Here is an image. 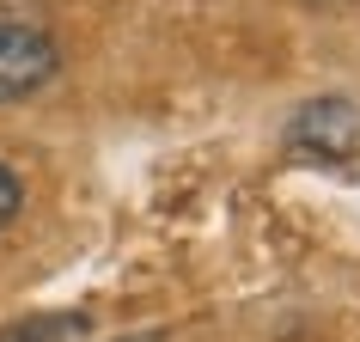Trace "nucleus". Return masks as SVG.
Wrapping results in <instances>:
<instances>
[{"instance_id": "f257e3e1", "label": "nucleus", "mask_w": 360, "mask_h": 342, "mask_svg": "<svg viewBox=\"0 0 360 342\" xmlns=\"http://www.w3.org/2000/svg\"><path fill=\"white\" fill-rule=\"evenodd\" d=\"M56 74H61V49L49 31L0 19V104H19V98L43 92Z\"/></svg>"}, {"instance_id": "f03ea898", "label": "nucleus", "mask_w": 360, "mask_h": 342, "mask_svg": "<svg viewBox=\"0 0 360 342\" xmlns=\"http://www.w3.org/2000/svg\"><path fill=\"white\" fill-rule=\"evenodd\" d=\"M287 147L293 153H318V159H348V153L360 147V104L342 98V92L300 104L293 122H287Z\"/></svg>"}, {"instance_id": "7ed1b4c3", "label": "nucleus", "mask_w": 360, "mask_h": 342, "mask_svg": "<svg viewBox=\"0 0 360 342\" xmlns=\"http://www.w3.org/2000/svg\"><path fill=\"white\" fill-rule=\"evenodd\" d=\"M86 336V312H37L0 330V342H79Z\"/></svg>"}, {"instance_id": "20e7f679", "label": "nucleus", "mask_w": 360, "mask_h": 342, "mask_svg": "<svg viewBox=\"0 0 360 342\" xmlns=\"http://www.w3.org/2000/svg\"><path fill=\"white\" fill-rule=\"evenodd\" d=\"M19 208H25V177L0 159V227H13V220H19Z\"/></svg>"}, {"instance_id": "39448f33", "label": "nucleus", "mask_w": 360, "mask_h": 342, "mask_svg": "<svg viewBox=\"0 0 360 342\" xmlns=\"http://www.w3.org/2000/svg\"><path fill=\"white\" fill-rule=\"evenodd\" d=\"M110 342H171L165 330H134V336H110Z\"/></svg>"}, {"instance_id": "423d86ee", "label": "nucleus", "mask_w": 360, "mask_h": 342, "mask_svg": "<svg viewBox=\"0 0 360 342\" xmlns=\"http://www.w3.org/2000/svg\"><path fill=\"white\" fill-rule=\"evenodd\" d=\"M305 6H330V0H305Z\"/></svg>"}]
</instances>
